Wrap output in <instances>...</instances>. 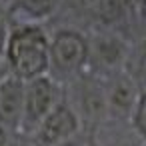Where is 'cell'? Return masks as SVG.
I'll list each match as a JSON object with an SVG mask.
<instances>
[{
  "label": "cell",
  "mask_w": 146,
  "mask_h": 146,
  "mask_svg": "<svg viewBox=\"0 0 146 146\" xmlns=\"http://www.w3.org/2000/svg\"><path fill=\"white\" fill-rule=\"evenodd\" d=\"M94 146H142L144 140L134 132L130 122L122 120H104L92 132Z\"/></svg>",
  "instance_id": "10"
},
{
  "label": "cell",
  "mask_w": 146,
  "mask_h": 146,
  "mask_svg": "<svg viewBox=\"0 0 146 146\" xmlns=\"http://www.w3.org/2000/svg\"><path fill=\"white\" fill-rule=\"evenodd\" d=\"M8 30H10V16L6 6L0 4V62H2V54H4V46H6V38H8Z\"/></svg>",
  "instance_id": "12"
},
{
  "label": "cell",
  "mask_w": 146,
  "mask_h": 146,
  "mask_svg": "<svg viewBox=\"0 0 146 146\" xmlns=\"http://www.w3.org/2000/svg\"><path fill=\"white\" fill-rule=\"evenodd\" d=\"M100 78H102V84H104L108 118L130 122L132 110H134L138 94L142 90V86L138 84V78L128 68L112 72L108 76H100Z\"/></svg>",
  "instance_id": "7"
},
{
  "label": "cell",
  "mask_w": 146,
  "mask_h": 146,
  "mask_svg": "<svg viewBox=\"0 0 146 146\" xmlns=\"http://www.w3.org/2000/svg\"><path fill=\"white\" fill-rule=\"evenodd\" d=\"M142 146H146V142H144V144H142Z\"/></svg>",
  "instance_id": "15"
},
{
  "label": "cell",
  "mask_w": 146,
  "mask_h": 146,
  "mask_svg": "<svg viewBox=\"0 0 146 146\" xmlns=\"http://www.w3.org/2000/svg\"><path fill=\"white\" fill-rule=\"evenodd\" d=\"M12 138H14L12 132H8L6 128L0 126V146H10L12 144Z\"/></svg>",
  "instance_id": "14"
},
{
  "label": "cell",
  "mask_w": 146,
  "mask_h": 146,
  "mask_svg": "<svg viewBox=\"0 0 146 146\" xmlns=\"http://www.w3.org/2000/svg\"><path fill=\"white\" fill-rule=\"evenodd\" d=\"M62 90H64V100L78 116L84 132H92L104 120H108L104 84L100 76L84 70L82 74L66 82Z\"/></svg>",
  "instance_id": "4"
},
{
  "label": "cell",
  "mask_w": 146,
  "mask_h": 146,
  "mask_svg": "<svg viewBox=\"0 0 146 146\" xmlns=\"http://www.w3.org/2000/svg\"><path fill=\"white\" fill-rule=\"evenodd\" d=\"M130 126H132L134 132L146 142V86H142V90H140V94H138L136 106H134L132 116H130Z\"/></svg>",
  "instance_id": "11"
},
{
  "label": "cell",
  "mask_w": 146,
  "mask_h": 146,
  "mask_svg": "<svg viewBox=\"0 0 146 146\" xmlns=\"http://www.w3.org/2000/svg\"><path fill=\"white\" fill-rule=\"evenodd\" d=\"M62 2L64 0H10L6 10L12 20L48 24L60 12Z\"/></svg>",
  "instance_id": "9"
},
{
  "label": "cell",
  "mask_w": 146,
  "mask_h": 146,
  "mask_svg": "<svg viewBox=\"0 0 146 146\" xmlns=\"http://www.w3.org/2000/svg\"><path fill=\"white\" fill-rule=\"evenodd\" d=\"M24 104V80L10 72L0 74V126L12 134H18Z\"/></svg>",
  "instance_id": "8"
},
{
  "label": "cell",
  "mask_w": 146,
  "mask_h": 146,
  "mask_svg": "<svg viewBox=\"0 0 146 146\" xmlns=\"http://www.w3.org/2000/svg\"><path fill=\"white\" fill-rule=\"evenodd\" d=\"M88 64V36L86 30L74 24H60L50 32L48 76L60 86L76 78Z\"/></svg>",
  "instance_id": "2"
},
{
  "label": "cell",
  "mask_w": 146,
  "mask_h": 146,
  "mask_svg": "<svg viewBox=\"0 0 146 146\" xmlns=\"http://www.w3.org/2000/svg\"><path fill=\"white\" fill-rule=\"evenodd\" d=\"M64 146H94V142H92V134H90V132H80L76 138H72V140L66 142Z\"/></svg>",
  "instance_id": "13"
},
{
  "label": "cell",
  "mask_w": 146,
  "mask_h": 146,
  "mask_svg": "<svg viewBox=\"0 0 146 146\" xmlns=\"http://www.w3.org/2000/svg\"><path fill=\"white\" fill-rule=\"evenodd\" d=\"M50 30L40 22H22L10 18V30L2 54L6 72L20 80H32L48 74Z\"/></svg>",
  "instance_id": "1"
},
{
  "label": "cell",
  "mask_w": 146,
  "mask_h": 146,
  "mask_svg": "<svg viewBox=\"0 0 146 146\" xmlns=\"http://www.w3.org/2000/svg\"><path fill=\"white\" fill-rule=\"evenodd\" d=\"M88 36V64L86 70L96 76H108L112 72L130 66L134 44L116 26H94L86 30Z\"/></svg>",
  "instance_id": "3"
},
{
  "label": "cell",
  "mask_w": 146,
  "mask_h": 146,
  "mask_svg": "<svg viewBox=\"0 0 146 146\" xmlns=\"http://www.w3.org/2000/svg\"><path fill=\"white\" fill-rule=\"evenodd\" d=\"M80 132H84L82 124L62 96V100L44 116V120L36 126V130L28 138L36 146H64Z\"/></svg>",
  "instance_id": "6"
},
{
  "label": "cell",
  "mask_w": 146,
  "mask_h": 146,
  "mask_svg": "<svg viewBox=\"0 0 146 146\" xmlns=\"http://www.w3.org/2000/svg\"><path fill=\"white\" fill-rule=\"evenodd\" d=\"M64 90L62 86L52 80L48 74L26 80L24 82V104H22V118L18 126V134L30 136L36 126L44 120V116L62 100Z\"/></svg>",
  "instance_id": "5"
}]
</instances>
